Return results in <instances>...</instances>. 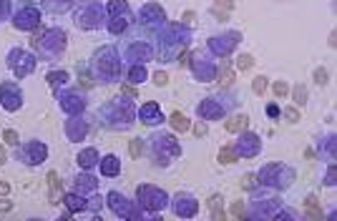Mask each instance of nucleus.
<instances>
[{
  "label": "nucleus",
  "instance_id": "nucleus-1",
  "mask_svg": "<svg viewBox=\"0 0 337 221\" xmlns=\"http://www.w3.org/2000/svg\"><path fill=\"white\" fill-rule=\"evenodd\" d=\"M91 68H93V76L103 83H116V78H121V55L116 53V48H103L96 51V55L91 58Z\"/></svg>",
  "mask_w": 337,
  "mask_h": 221
},
{
  "label": "nucleus",
  "instance_id": "nucleus-2",
  "mask_svg": "<svg viewBox=\"0 0 337 221\" xmlns=\"http://www.w3.org/2000/svg\"><path fill=\"white\" fill-rule=\"evenodd\" d=\"M134 113H136V108H134L131 101H126V98H114L111 103H106V106L98 110V118H101V123H103L106 128H108L111 121H119V123H116V131H126V128H131V123H134Z\"/></svg>",
  "mask_w": 337,
  "mask_h": 221
},
{
  "label": "nucleus",
  "instance_id": "nucleus-3",
  "mask_svg": "<svg viewBox=\"0 0 337 221\" xmlns=\"http://www.w3.org/2000/svg\"><path fill=\"white\" fill-rule=\"evenodd\" d=\"M257 178H259V186H267V189H274V191H284V189L292 186V181H294V168L287 166V164H267V166H262Z\"/></svg>",
  "mask_w": 337,
  "mask_h": 221
},
{
  "label": "nucleus",
  "instance_id": "nucleus-4",
  "mask_svg": "<svg viewBox=\"0 0 337 221\" xmlns=\"http://www.w3.org/2000/svg\"><path fill=\"white\" fill-rule=\"evenodd\" d=\"M33 48L38 51L46 60H56L66 51V33L58 30V28H51V30H46L43 41H41V35H35V38H33Z\"/></svg>",
  "mask_w": 337,
  "mask_h": 221
},
{
  "label": "nucleus",
  "instance_id": "nucleus-5",
  "mask_svg": "<svg viewBox=\"0 0 337 221\" xmlns=\"http://www.w3.org/2000/svg\"><path fill=\"white\" fill-rule=\"evenodd\" d=\"M103 15H106V8L98 0H83L76 10V25L81 30H96L103 25Z\"/></svg>",
  "mask_w": 337,
  "mask_h": 221
},
{
  "label": "nucleus",
  "instance_id": "nucleus-6",
  "mask_svg": "<svg viewBox=\"0 0 337 221\" xmlns=\"http://www.w3.org/2000/svg\"><path fill=\"white\" fill-rule=\"evenodd\" d=\"M136 196H138V206L146 209V214L151 216L156 211H164L169 206V196L164 189H156V186H138L136 189Z\"/></svg>",
  "mask_w": 337,
  "mask_h": 221
},
{
  "label": "nucleus",
  "instance_id": "nucleus-7",
  "mask_svg": "<svg viewBox=\"0 0 337 221\" xmlns=\"http://www.w3.org/2000/svg\"><path fill=\"white\" fill-rule=\"evenodd\" d=\"M106 201H108L111 211H114L116 216H124V219H141V216H146L143 209H136L134 201H129V199H126L124 194H119V191H108V194H106Z\"/></svg>",
  "mask_w": 337,
  "mask_h": 221
},
{
  "label": "nucleus",
  "instance_id": "nucleus-8",
  "mask_svg": "<svg viewBox=\"0 0 337 221\" xmlns=\"http://www.w3.org/2000/svg\"><path fill=\"white\" fill-rule=\"evenodd\" d=\"M8 65H10V70L15 73L18 78H25V76H30V73L35 70V58L28 51H23V48H13L8 53Z\"/></svg>",
  "mask_w": 337,
  "mask_h": 221
},
{
  "label": "nucleus",
  "instance_id": "nucleus-9",
  "mask_svg": "<svg viewBox=\"0 0 337 221\" xmlns=\"http://www.w3.org/2000/svg\"><path fill=\"white\" fill-rule=\"evenodd\" d=\"M38 23H41V8H35L30 3H23L13 15V25L18 30H33Z\"/></svg>",
  "mask_w": 337,
  "mask_h": 221
},
{
  "label": "nucleus",
  "instance_id": "nucleus-10",
  "mask_svg": "<svg viewBox=\"0 0 337 221\" xmlns=\"http://www.w3.org/2000/svg\"><path fill=\"white\" fill-rule=\"evenodd\" d=\"M0 106H3L5 110H10V113H15V110L23 106V91L18 83H0Z\"/></svg>",
  "mask_w": 337,
  "mask_h": 221
},
{
  "label": "nucleus",
  "instance_id": "nucleus-11",
  "mask_svg": "<svg viewBox=\"0 0 337 221\" xmlns=\"http://www.w3.org/2000/svg\"><path fill=\"white\" fill-rule=\"evenodd\" d=\"M242 41V33L237 30H229V33H221V35H214V38H209V48L216 53V55H229L237 43Z\"/></svg>",
  "mask_w": 337,
  "mask_h": 221
},
{
  "label": "nucleus",
  "instance_id": "nucleus-12",
  "mask_svg": "<svg viewBox=\"0 0 337 221\" xmlns=\"http://www.w3.org/2000/svg\"><path fill=\"white\" fill-rule=\"evenodd\" d=\"M46 156H48V149H46L41 141H30V143H25V146H20V149H18V159L23 164H28V166L43 164Z\"/></svg>",
  "mask_w": 337,
  "mask_h": 221
},
{
  "label": "nucleus",
  "instance_id": "nucleus-13",
  "mask_svg": "<svg viewBox=\"0 0 337 221\" xmlns=\"http://www.w3.org/2000/svg\"><path fill=\"white\" fill-rule=\"evenodd\" d=\"M171 209L176 216L181 219H194L199 214V201L192 196V194H176L174 201H171Z\"/></svg>",
  "mask_w": 337,
  "mask_h": 221
},
{
  "label": "nucleus",
  "instance_id": "nucleus-14",
  "mask_svg": "<svg viewBox=\"0 0 337 221\" xmlns=\"http://www.w3.org/2000/svg\"><path fill=\"white\" fill-rule=\"evenodd\" d=\"M148 141H151V146L156 149V154H154L156 164H161V154H164V151H171L174 156H179V154H181L179 143H176V141H174V136H169V133H154Z\"/></svg>",
  "mask_w": 337,
  "mask_h": 221
},
{
  "label": "nucleus",
  "instance_id": "nucleus-15",
  "mask_svg": "<svg viewBox=\"0 0 337 221\" xmlns=\"http://www.w3.org/2000/svg\"><path fill=\"white\" fill-rule=\"evenodd\" d=\"M234 151H237V156L252 159V156H257V154L262 151V141H259V136H254V133H244V136L239 138V143L234 146Z\"/></svg>",
  "mask_w": 337,
  "mask_h": 221
},
{
  "label": "nucleus",
  "instance_id": "nucleus-16",
  "mask_svg": "<svg viewBox=\"0 0 337 221\" xmlns=\"http://www.w3.org/2000/svg\"><path fill=\"white\" fill-rule=\"evenodd\" d=\"M192 70H194V76H197L202 83H209V81H214V76H216L214 63H211V60H206V58H202V53H194Z\"/></svg>",
  "mask_w": 337,
  "mask_h": 221
},
{
  "label": "nucleus",
  "instance_id": "nucleus-17",
  "mask_svg": "<svg viewBox=\"0 0 337 221\" xmlns=\"http://www.w3.org/2000/svg\"><path fill=\"white\" fill-rule=\"evenodd\" d=\"M138 118H141V123H146V126H159V123H164L161 106H159V103H154V101L143 103V106L138 108Z\"/></svg>",
  "mask_w": 337,
  "mask_h": 221
},
{
  "label": "nucleus",
  "instance_id": "nucleus-18",
  "mask_svg": "<svg viewBox=\"0 0 337 221\" xmlns=\"http://www.w3.org/2000/svg\"><path fill=\"white\" fill-rule=\"evenodd\" d=\"M197 113L204 116V118H209V121H214V118H219V116L227 113V106H219L216 98H206V101H202V103L197 106Z\"/></svg>",
  "mask_w": 337,
  "mask_h": 221
},
{
  "label": "nucleus",
  "instance_id": "nucleus-19",
  "mask_svg": "<svg viewBox=\"0 0 337 221\" xmlns=\"http://www.w3.org/2000/svg\"><path fill=\"white\" fill-rule=\"evenodd\" d=\"M98 168H101V176H108V178H114L121 173V161L116 154H106L103 159H98Z\"/></svg>",
  "mask_w": 337,
  "mask_h": 221
},
{
  "label": "nucleus",
  "instance_id": "nucleus-20",
  "mask_svg": "<svg viewBox=\"0 0 337 221\" xmlns=\"http://www.w3.org/2000/svg\"><path fill=\"white\" fill-rule=\"evenodd\" d=\"M83 106H86V101H83L81 93H76V91H66L63 93V103H61L63 110H68V113H81Z\"/></svg>",
  "mask_w": 337,
  "mask_h": 221
},
{
  "label": "nucleus",
  "instance_id": "nucleus-21",
  "mask_svg": "<svg viewBox=\"0 0 337 221\" xmlns=\"http://www.w3.org/2000/svg\"><path fill=\"white\" fill-rule=\"evenodd\" d=\"M138 15H143L146 20L143 23H164L166 20V13L156 5V3H148V5H143V10L138 13Z\"/></svg>",
  "mask_w": 337,
  "mask_h": 221
},
{
  "label": "nucleus",
  "instance_id": "nucleus-22",
  "mask_svg": "<svg viewBox=\"0 0 337 221\" xmlns=\"http://www.w3.org/2000/svg\"><path fill=\"white\" fill-rule=\"evenodd\" d=\"M98 159H101V156H98V151H96V149H83V151L78 154V159H76V161H78V166H81V168H86V171H88V168H93V166L98 164Z\"/></svg>",
  "mask_w": 337,
  "mask_h": 221
},
{
  "label": "nucleus",
  "instance_id": "nucleus-23",
  "mask_svg": "<svg viewBox=\"0 0 337 221\" xmlns=\"http://www.w3.org/2000/svg\"><path fill=\"white\" fill-rule=\"evenodd\" d=\"M126 81L129 83H143L146 81V68L141 65V63H134V65H129V70H126Z\"/></svg>",
  "mask_w": 337,
  "mask_h": 221
},
{
  "label": "nucleus",
  "instance_id": "nucleus-24",
  "mask_svg": "<svg viewBox=\"0 0 337 221\" xmlns=\"http://www.w3.org/2000/svg\"><path fill=\"white\" fill-rule=\"evenodd\" d=\"M129 20H131V15H114L111 23H108V33L111 35H121L129 28Z\"/></svg>",
  "mask_w": 337,
  "mask_h": 221
},
{
  "label": "nucleus",
  "instance_id": "nucleus-25",
  "mask_svg": "<svg viewBox=\"0 0 337 221\" xmlns=\"http://www.w3.org/2000/svg\"><path fill=\"white\" fill-rule=\"evenodd\" d=\"M73 183H76V191H78V194L96 191V186H98L93 176H76V178H73Z\"/></svg>",
  "mask_w": 337,
  "mask_h": 221
},
{
  "label": "nucleus",
  "instance_id": "nucleus-26",
  "mask_svg": "<svg viewBox=\"0 0 337 221\" xmlns=\"http://www.w3.org/2000/svg\"><path fill=\"white\" fill-rule=\"evenodd\" d=\"M106 13H108L111 18H114V15H131V13H129V3H126V0H111L108 8H106Z\"/></svg>",
  "mask_w": 337,
  "mask_h": 221
},
{
  "label": "nucleus",
  "instance_id": "nucleus-27",
  "mask_svg": "<svg viewBox=\"0 0 337 221\" xmlns=\"http://www.w3.org/2000/svg\"><path fill=\"white\" fill-rule=\"evenodd\" d=\"M247 123H249V118H247L244 113H239V116H234L232 121H227V131H229V133H239L242 128H247Z\"/></svg>",
  "mask_w": 337,
  "mask_h": 221
},
{
  "label": "nucleus",
  "instance_id": "nucleus-28",
  "mask_svg": "<svg viewBox=\"0 0 337 221\" xmlns=\"http://www.w3.org/2000/svg\"><path fill=\"white\" fill-rule=\"evenodd\" d=\"M171 128L174 131H189L192 123H189V118H186L184 113H179V110H176V113L171 116Z\"/></svg>",
  "mask_w": 337,
  "mask_h": 221
},
{
  "label": "nucleus",
  "instance_id": "nucleus-29",
  "mask_svg": "<svg viewBox=\"0 0 337 221\" xmlns=\"http://www.w3.org/2000/svg\"><path fill=\"white\" fill-rule=\"evenodd\" d=\"M219 201H221V196H219V194H214V196L206 201V204H209V209H211V219H214V221H221V219H224V209L219 206Z\"/></svg>",
  "mask_w": 337,
  "mask_h": 221
},
{
  "label": "nucleus",
  "instance_id": "nucleus-30",
  "mask_svg": "<svg viewBox=\"0 0 337 221\" xmlns=\"http://www.w3.org/2000/svg\"><path fill=\"white\" fill-rule=\"evenodd\" d=\"M239 156H237V151H234V146H224V149L219 151V161L221 164H234Z\"/></svg>",
  "mask_w": 337,
  "mask_h": 221
},
{
  "label": "nucleus",
  "instance_id": "nucleus-31",
  "mask_svg": "<svg viewBox=\"0 0 337 221\" xmlns=\"http://www.w3.org/2000/svg\"><path fill=\"white\" fill-rule=\"evenodd\" d=\"M48 83L53 86V88H58V86H66L68 83V73L66 70H56V73H48Z\"/></svg>",
  "mask_w": 337,
  "mask_h": 221
},
{
  "label": "nucleus",
  "instance_id": "nucleus-32",
  "mask_svg": "<svg viewBox=\"0 0 337 221\" xmlns=\"http://www.w3.org/2000/svg\"><path fill=\"white\" fill-rule=\"evenodd\" d=\"M292 98H294L297 106H305V103H307V88H305L302 83L294 86V88H292Z\"/></svg>",
  "mask_w": 337,
  "mask_h": 221
},
{
  "label": "nucleus",
  "instance_id": "nucleus-33",
  "mask_svg": "<svg viewBox=\"0 0 337 221\" xmlns=\"http://www.w3.org/2000/svg\"><path fill=\"white\" fill-rule=\"evenodd\" d=\"M254 65V58L249 55V53H242V55H237V68L239 70H249Z\"/></svg>",
  "mask_w": 337,
  "mask_h": 221
},
{
  "label": "nucleus",
  "instance_id": "nucleus-34",
  "mask_svg": "<svg viewBox=\"0 0 337 221\" xmlns=\"http://www.w3.org/2000/svg\"><path fill=\"white\" fill-rule=\"evenodd\" d=\"M232 81H234V76H232V70H229V65L224 63V65H221V70H219V83H221V86H229Z\"/></svg>",
  "mask_w": 337,
  "mask_h": 221
},
{
  "label": "nucleus",
  "instance_id": "nucleus-35",
  "mask_svg": "<svg viewBox=\"0 0 337 221\" xmlns=\"http://www.w3.org/2000/svg\"><path fill=\"white\" fill-rule=\"evenodd\" d=\"M252 91H254L257 96H262V93L267 91V78H265V76H257V78L252 81Z\"/></svg>",
  "mask_w": 337,
  "mask_h": 221
},
{
  "label": "nucleus",
  "instance_id": "nucleus-36",
  "mask_svg": "<svg viewBox=\"0 0 337 221\" xmlns=\"http://www.w3.org/2000/svg\"><path fill=\"white\" fill-rule=\"evenodd\" d=\"M287 93H289V86H287V81H277V83H274V96H277V98H284Z\"/></svg>",
  "mask_w": 337,
  "mask_h": 221
},
{
  "label": "nucleus",
  "instance_id": "nucleus-37",
  "mask_svg": "<svg viewBox=\"0 0 337 221\" xmlns=\"http://www.w3.org/2000/svg\"><path fill=\"white\" fill-rule=\"evenodd\" d=\"M254 178H257L254 173H247V176L242 178V189H244V191H252V189L257 186V181H254Z\"/></svg>",
  "mask_w": 337,
  "mask_h": 221
},
{
  "label": "nucleus",
  "instance_id": "nucleus-38",
  "mask_svg": "<svg viewBox=\"0 0 337 221\" xmlns=\"http://www.w3.org/2000/svg\"><path fill=\"white\" fill-rule=\"evenodd\" d=\"M141 154H143V143H141V138H134V141H131V156L138 159Z\"/></svg>",
  "mask_w": 337,
  "mask_h": 221
},
{
  "label": "nucleus",
  "instance_id": "nucleus-39",
  "mask_svg": "<svg viewBox=\"0 0 337 221\" xmlns=\"http://www.w3.org/2000/svg\"><path fill=\"white\" fill-rule=\"evenodd\" d=\"M282 113L287 116V121H289V123H297V121H299V110H297V108H284Z\"/></svg>",
  "mask_w": 337,
  "mask_h": 221
},
{
  "label": "nucleus",
  "instance_id": "nucleus-40",
  "mask_svg": "<svg viewBox=\"0 0 337 221\" xmlns=\"http://www.w3.org/2000/svg\"><path fill=\"white\" fill-rule=\"evenodd\" d=\"M3 138H5V143H10V146H18V143H20L18 133H15V131H10V128H8V131L3 133Z\"/></svg>",
  "mask_w": 337,
  "mask_h": 221
},
{
  "label": "nucleus",
  "instance_id": "nucleus-41",
  "mask_svg": "<svg viewBox=\"0 0 337 221\" xmlns=\"http://www.w3.org/2000/svg\"><path fill=\"white\" fill-rule=\"evenodd\" d=\"M315 81H317L320 86L327 83V70H325V68H317V70H315Z\"/></svg>",
  "mask_w": 337,
  "mask_h": 221
},
{
  "label": "nucleus",
  "instance_id": "nucleus-42",
  "mask_svg": "<svg viewBox=\"0 0 337 221\" xmlns=\"http://www.w3.org/2000/svg\"><path fill=\"white\" fill-rule=\"evenodd\" d=\"M154 83H156V86H166V83H169V76H166V73H161V70H159L156 76H154Z\"/></svg>",
  "mask_w": 337,
  "mask_h": 221
},
{
  "label": "nucleus",
  "instance_id": "nucleus-43",
  "mask_svg": "<svg viewBox=\"0 0 337 221\" xmlns=\"http://www.w3.org/2000/svg\"><path fill=\"white\" fill-rule=\"evenodd\" d=\"M13 209V201H8V199H0V214H8Z\"/></svg>",
  "mask_w": 337,
  "mask_h": 221
},
{
  "label": "nucleus",
  "instance_id": "nucleus-44",
  "mask_svg": "<svg viewBox=\"0 0 337 221\" xmlns=\"http://www.w3.org/2000/svg\"><path fill=\"white\" fill-rule=\"evenodd\" d=\"M8 18V0H0V20Z\"/></svg>",
  "mask_w": 337,
  "mask_h": 221
},
{
  "label": "nucleus",
  "instance_id": "nucleus-45",
  "mask_svg": "<svg viewBox=\"0 0 337 221\" xmlns=\"http://www.w3.org/2000/svg\"><path fill=\"white\" fill-rule=\"evenodd\" d=\"M232 214H234V216H242V214H244V204H234V206H232Z\"/></svg>",
  "mask_w": 337,
  "mask_h": 221
},
{
  "label": "nucleus",
  "instance_id": "nucleus-46",
  "mask_svg": "<svg viewBox=\"0 0 337 221\" xmlns=\"http://www.w3.org/2000/svg\"><path fill=\"white\" fill-rule=\"evenodd\" d=\"M325 183H327V186H335V168H332V166H330V173H327V181H325Z\"/></svg>",
  "mask_w": 337,
  "mask_h": 221
},
{
  "label": "nucleus",
  "instance_id": "nucleus-47",
  "mask_svg": "<svg viewBox=\"0 0 337 221\" xmlns=\"http://www.w3.org/2000/svg\"><path fill=\"white\" fill-rule=\"evenodd\" d=\"M194 133H197V136H204V133H206V126H204V123H199V126L194 128Z\"/></svg>",
  "mask_w": 337,
  "mask_h": 221
},
{
  "label": "nucleus",
  "instance_id": "nucleus-48",
  "mask_svg": "<svg viewBox=\"0 0 337 221\" xmlns=\"http://www.w3.org/2000/svg\"><path fill=\"white\" fill-rule=\"evenodd\" d=\"M8 161V154H5V149H3V146H0V166H3Z\"/></svg>",
  "mask_w": 337,
  "mask_h": 221
},
{
  "label": "nucleus",
  "instance_id": "nucleus-49",
  "mask_svg": "<svg viewBox=\"0 0 337 221\" xmlns=\"http://www.w3.org/2000/svg\"><path fill=\"white\" fill-rule=\"evenodd\" d=\"M8 191H10L8 183H0V196H8Z\"/></svg>",
  "mask_w": 337,
  "mask_h": 221
},
{
  "label": "nucleus",
  "instance_id": "nucleus-50",
  "mask_svg": "<svg viewBox=\"0 0 337 221\" xmlns=\"http://www.w3.org/2000/svg\"><path fill=\"white\" fill-rule=\"evenodd\" d=\"M267 113H270V116H277V113H279V108H277V106H270V108H267Z\"/></svg>",
  "mask_w": 337,
  "mask_h": 221
}]
</instances>
